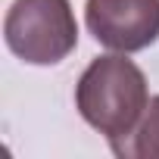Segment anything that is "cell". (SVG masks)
Returning a JSON list of instances; mask_svg holds the SVG:
<instances>
[{"label": "cell", "instance_id": "277c9868", "mask_svg": "<svg viewBox=\"0 0 159 159\" xmlns=\"http://www.w3.org/2000/svg\"><path fill=\"white\" fill-rule=\"evenodd\" d=\"M109 150L119 159H159V94L150 97L131 131L109 137Z\"/></svg>", "mask_w": 159, "mask_h": 159}, {"label": "cell", "instance_id": "3957f363", "mask_svg": "<svg viewBox=\"0 0 159 159\" xmlns=\"http://www.w3.org/2000/svg\"><path fill=\"white\" fill-rule=\"evenodd\" d=\"M88 31L116 53H137L159 38V0H88Z\"/></svg>", "mask_w": 159, "mask_h": 159}, {"label": "cell", "instance_id": "6da1fadb", "mask_svg": "<svg viewBox=\"0 0 159 159\" xmlns=\"http://www.w3.org/2000/svg\"><path fill=\"white\" fill-rule=\"evenodd\" d=\"M150 103L147 78L125 53L97 56L78 78L75 106L81 119L109 137H119L134 128Z\"/></svg>", "mask_w": 159, "mask_h": 159}, {"label": "cell", "instance_id": "7a4b0ae2", "mask_svg": "<svg viewBox=\"0 0 159 159\" xmlns=\"http://www.w3.org/2000/svg\"><path fill=\"white\" fill-rule=\"evenodd\" d=\"M7 47L28 66H56L78 47L69 0H13L3 19Z\"/></svg>", "mask_w": 159, "mask_h": 159}]
</instances>
